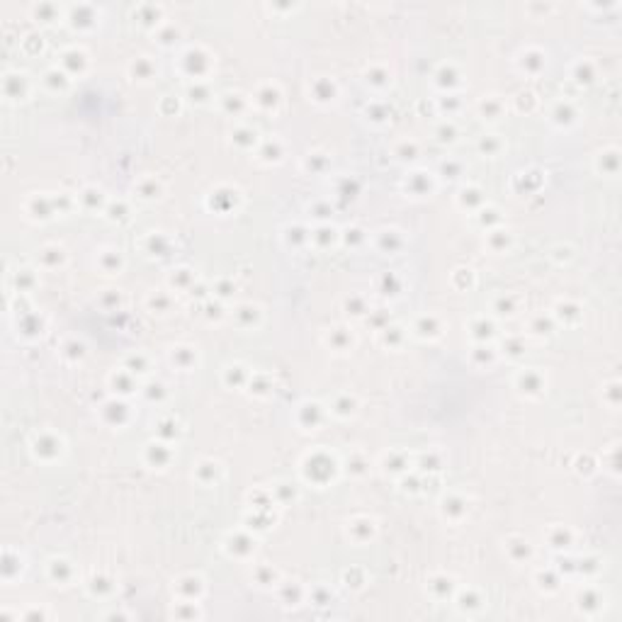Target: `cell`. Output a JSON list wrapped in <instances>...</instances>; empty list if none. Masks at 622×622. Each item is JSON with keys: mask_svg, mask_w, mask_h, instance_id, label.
<instances>
[{"mask_svg": "<svg viewBox=\"0 0 622 622\" xmlns=\"http://www.w3.org/2000/svg\"><path fill=\"white\" fill-rule=\"evenodd\" d=\"M32 452H35V457L42 459V462H51V459L61 457L64 443H61V438H56L54 433H39L35 440H32Z\"/></svg>", "mask_w": 622, "mask_h": 622, "instance_id": "cell-1", "label": "cell"}, {"mask_svg": "<svg viewBox=\"0 0 622 622\" xmlns=\"http://www.w3.org/2000/svg\"><path fill=\"white\" fill-rule=\"evenodd\" d=\"M27 75L20 73V71H12V73H6L3 78V93H6L8 100H25L27 98Z\"/></svg>", "mask_w": 622, "mask_h": 622, "instance_id": "cell-2", "label": "cell"}, {"mask_svg": "<svg viewBox=\"0 0 622 622\" xmlns=\"http://www.w3.org/2000/svg\"><path fill=\"white\" fill-rule=\"evenodd\" d=\"M178 593L180 596L185 598V601H190V603H197L199 601V596H202L204 593V581L199 576H192V574H190V576H183L178 581Z\"/></svg>", "mask_w": 622, "mask_h": 622, "instance_id": "cell-3", "label": "cell"}, {"mask_svg": "<svg viewBox=\"0 0 622 622\" xmlns=\"http://www.w3.org/2000/svg\"><path fill=\"white\" fill-rule=\"evenodd\" d=\"M49 578L56 583V586H68L71 578H73V567H71V562H66V559H51L49 562Z\"/></svg>", "mask_w": 622, "mask_h": 622, "instance_id": "cell-4", "label": "cell"}]
</instances>
